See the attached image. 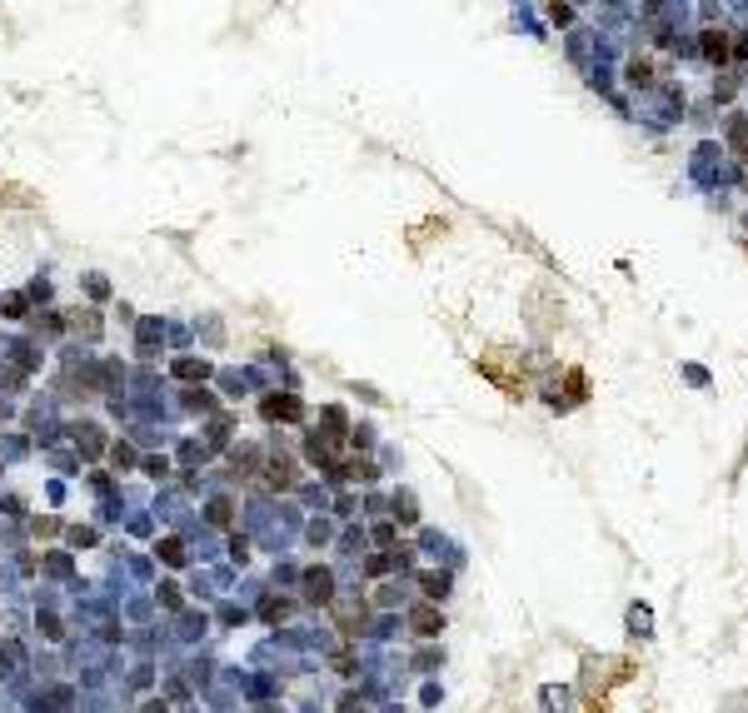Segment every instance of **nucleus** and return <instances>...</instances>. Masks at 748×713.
Returning <instances> with one entry per match:
<instances>
[{"label": "nucleus", "mask_w": 748, "mask_h": 713, "mask_svg": "<svg viewBox=\"0 0 748 713\" xmlns=\"http://www.w3.org/2000/svg\"><path fill=\"white\" fill-rule=\"evenodd\" d=\"M175 374H180V379H195V374H205V369H200L195 359H180V364H175Z\"/></svg>", "instance_id": "12"}, {"label": "nucleus", "mask_w": 748, "mask_h": 713, "mask_svg": "<svg viewBox=\"0 0 748 713\" xmlns=\"http://www.w3.org/2000/svg\"><path fill=\"white\" fill-rule=\"evenodd\" d=\"M704 55H709L714 65H723V60H728V30L709 25V30H704Z\"/></svg>", "instance_id": "2"}, {"label": "nucleus", "mask_w": 748, "mask_h": 713, "mask_svg": "<svg viewBox=\"0 0 748 713\" xmlns=\"http://www.w3.org/2000/svg\"><path fill=\"white\" fill-rule=\"evenodd\" d=\"M419 584H424V593H429V598H444V589H449V579H444V574H424Z\"/></svg>", "instance_id": "7"}, {"label": "nucleus", "mask_w": 748, "mask_h": 713, "mask_svg": "<svg viewBox=\"0 0 748 713\" xmlns=\"http://www.w3.org/2000/svg\"><path fill=\"white\" fill-rule=\"evenodd\" d=\"M305 593L315 603H334V574L329 569H305Z\"/></svg>", "instance_id": "1"}, {"label": "nucleus", "mask_w": 748, "mask_h": 713, "mask_svg": "<svg viewBox=\"0 0 748 713\" xmlns=\"http://www.w3.org/2000/svg\"><path fill=\"white\" fill-rule=\"evenodd\" d=\"M360 624H365V603H339V629L355 634Z\"/></svg>", "instance_id": "4"}, {"label": "nucleus", "mask_w": 748, "mask_h": 713, "mask_svg": "<svg viewBox=\"0 0 748 713\" xmlns=\"http://www.w3.org/2000/svg\"><path fill=\"white\" fill-rule=\"evenodd\" d=\"M260 614L274 624V619H284V614H290V603H284V598H265V603H260Z\"/></svg>", "instance_id": "6"}, {"label": "nucleus", "mask_w": 748, "mask_h": 713, "mask_svg": "<svg viewBox=\"0 0 748 713\" xmlns=\"http://www.w3.org/2000/svg\"><path fill=\"white\" fill-rule=\"evenodd\" d=\"M628 80H634V85H649V80H654V65H649V60H634V65H628Z\"/></svg>", "instance_id": "10"}, {"label": "nucleus", "mask_w": 748, "mask_h": 713, "mask_svg": "<svg viewBox=\"0 0 748 713\" xmlns=\"http://www.w3.org/2000/svg\"><path fill=\"white\" fill-rule=\"evenodd\" d=\"M265 414H284V419H300V399H265Z\"/></svg>", "instance_id": "5"}, {"label": "nucleus", "mask_w": 748, "mask_h": 713, "mask_svg": "<svg viewBox=\"0 0 748 713\" xmlns=\"http://www.w3.org/2000/svg\"><path fill=\"white\" fill-rule=\"evenodd\" d=\"M270 484H279V489H290V484H295V474H290V464H284V459H279V464H270Z\"/></svg>", "instance_id": "9"}, {"label": "nucleus", "mask_w": 748, "mask_h": 713, "mask_svg": "<svg viewBox=\"0 0 748 713\" xmlns=\"http://www.w3.org/2000/svg\"><path fill=\"white\" fill-rule=\"evenodd\" d=\"M728 140H733V150H738V155H748V120H733Z\"/></svg>", "instance_id": "8"}, {"label": "nucleus", "mask_w": 748, "mask_h": 713, "mask_svg": "<svg viewBox=\"0 0 748 713\" xmlns=\"http://www.w3.org/2000/svg\"><path fill=\"white\" fill-rule=\"evenodd\" d=\"M160 554H165L170 564H185V548H180V539H165V544H160Z\"/></svg>", "instance_id": "11"}, {"label": "nucleus", "mask_w": 748, "mask_h": 713, "mask_svg": "<svg viewBox=\"0 0 748 713\" xmlns=\"http://www.w3.org/2000/svg\"><path fill=\"white\" fill-rule=\"evenodd\" d=\"M410 624H414V634H424V638H434V634L444 629V619H439V609H429V603H419V609L410 614Z\"/></svg>", "instance_id": "3"}]
</instances>
